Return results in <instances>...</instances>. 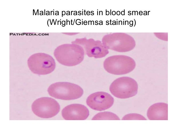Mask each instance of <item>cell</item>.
Returning <instances> with one entry per match:
<instances>
[{"label": "cell", "mask_w": 183, "mask_h": 137, "mask_svg": "<svg viewBox=\"0 0 183 137\" xmlns=\"http://www.w3.org/2000/svg\"><path fill=\"white\" fill-rule=\"evenodd\" d=\"M54 55L57 61L61 64L72 66L82 61L84 51L83 47L78 44H66L57 47L54 50Z\"/></svg>", "instance_id": "obj_1"}, {"label": "cell", "mask_w": 183, "mask_h": 137, "mask_svg": "<svg viewBox=\"0 0 183 137\" xmlns=\"http://www.w3.org/2000/svg\"><path fill=\"white\" fill-rule=\"evenodd\" d=\"M47 91L51 97L64 100L77 99L83 95V91L79 86L67 82H59L51 84Z\"/></svg>", "instance_id": "obj_2"}, {"label": "cell", "mask_w": 183, "mask_h": 137, "mask_svg": "<svg viewBox=\"0 0 183 137\" xmlns=\"http://www.w3.org/2000/svg\"><path fill=\"white\" fill-rule=\"evenodd\" d=\"M135 63L132 58L121 55H114L106 59L104 67L108 72L114 75H120L128 74L135 68Z\"/></svg>", "instance_id": "obj_3"}, {"label": "cell", "mask_w": 183, "mask_h": 137, "mask_svg": "<svg viewBox=\"0 0 183 137\" xmlns=\"http://www.w3.org/2000/svg\"><path fill=\"white\" fill-rule=\"evenodd\" d=\"M138 84L134 79L122 77L114 80L111 84L110 90L115 97L121 99L129 98L137 93Z\"/></svg>", "instance_id": "obj_4"}, {"label": "cell", "mask_w": 183, "mask_h": 137, "mask_svg": "<svg viewBox=\"0 0 183 137\" xmlns=\"http://www.w3.org/2000/svg\"><path fill=\"white\" fill-rule=\"evenodd\" d=\"M28 67L34 74L45 75L52 72L55 69V61L50 55L38 53L32 55L28 61Z\"/></svg>", "instance_id": "obj_5"}, {"label": "cell", "mask_w": 183, "mask_h": 137, "mask_svg": "<svg viewBox=\"0 0 183 137\" xmlns=\"http://www.w3.org/2000/svg\"><path fill=\"white\" fill-rule=\"evenodd\" d=\"M32 109L34 113L38 116L48 118L57 114L60 110V106L55 100L50 97H43L34 102Z\"/></svg>", "instance_id": "obj_6"}, {"label": "cell", "mask_w": 183, "mask_h": 137, "mask_svg": "<svg viewBox=\"0 0 183 137\" xmlns=\"http://www.w3.org/2000/svg\"><path fill=\"white\" fill-rule=\"evenodd\" d=\"M102 41L103 44L108 49L119 52L129 51L135 45L134 39L125 35H106L103 38Z\"/></svg>", "instance_id": "obj_7"}, {"label": "cell", "mask_w": 183, "mask_h": 137, "mask_svg": "<svg viewBox=\"0 0 183 137\" xmlns=\"http://www.w3.org/2000/svg\"><path fill=\"white\" fill-rule=\"evenodd\" d=\"M72 43L83 46L86 54L89 57L101 58L108 53V50L99 40L95 41L92 39H87L85 38L77 39Z\"/></svg>", "instance_id": "obj_8"}, {"label": "cell", "mask_w": 183, "mask_h": 137, "mask_svg": "<svg viewBox=\"0 0 183 137\" xmlns=\"http://www.w3.org/2000/svg\"><path fill=\"white\" fill-rule=\"evenodd\" d=\"M87 105L92 109L101 111L107 109L113 105L114 99L109 94L99 92L90 94L86 100Z\"/></svg>", "instance_id": "obj_9"}, {"label": "cell", "mask_w": 183, "mask_h": 137, "mask_svg": "<svg viewBox=\"0 0 183 137\" xmlns=\"http://www.w3.org/2000/svg\"><path fill=\"white\" fill-rule=\"evenodd\" d=\"M89 114V111L84 105L80 104H72L65 107L62 111L63 118L67 120H83Z\"/></svg>", "instance_id": "obj_10"}, {"label": "cell", "mask_w": 183, "mask_h": 137, "mask_svg": "<svg viewBox=\"0 0 183 137\" xmlns=\"http://www.w3.org/2000/svg\"><path fill=\"white\" fill-rule=\"evenodd\" d=\"M147 116L150 120H168V104L164 103L153 104L148 109Z\"/></svg>", "instance_id": "obj_11"}, {"label": "cell", "mask_w": 183, "mask_h": 137, "mask_svg": "<svg viewBox=\"0 0 183 137\" xmlns=\"http://www.w3.org/2000/svg\"><path fill=\"white\" fill-rule=\"evenodd\" d=\"M92 120H120L115 114L110 112H105L99 113L95 115Z\"/></svg>", "instance_id": "obj_12"}, {"label": "cell", "mask_w": 183, "mask_h": 137, "mask_svg": "<svg viewBox=\"0 0 183 137\" xmlns=\"http://www.w3.org/2000/svg\"><path fill=\"white\" fill-rule=\"evenodd\" d=\"M122 120H146V119L143 116L136 113H131L124 116L122 119Z\"/></svg>", "instance_id": "obj_13"}]
</instances>
